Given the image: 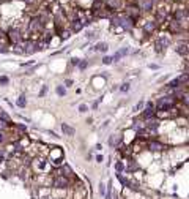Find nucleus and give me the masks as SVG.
<instances>
[{"label":"nucleus","mask_w":189,"mask_h":199,"mask_svg":"<svg viewBox=\"0 0 189 199\" xmlns=\"http://www.w3.org/2000/svg\"><path fill=\"white\" fill-rule=\"evenodd\" d=\"M82 27H84L82 21L80 19H74L73 24H71V32H79V30H82Z\"/></svg>","instance_id":"13"},{"label":"nucleus","mask_w":189,"mask_h":199,"mask_svg":"<svg viewBox=\"0 0 189 199\" xmlns=\"http://www.w3.org/2000/svg\"><path fill=\"white\" fill-rule=\"evenodd\" d=\"M2 111H3V109H2V108H0V112H2Z\"/></svg>","instance_id":"42"},{"label":"nucleus","mask_w":189,"mask_h":199,"mask_svg":"<svg viewBox=\"0 0 189 199\" xmlns=\"http://www.w3.org/2000/svg\"><path fill=\"white\" fill-rule=\"evenodd\" d=\"M183 101H184V104L189 106V95H184V96H183Z\"/></svg>","instance_id":"38"},{"label":"nucleus","mask_w":189,"mask_h":199,"mask_svg":"<svg viewBox=\"0 0 189 199\" xmlns=\"http://www.w3.org/2000/svg\"><path fill=\"white\" fill-rule=\"evenodd\" d=\"M107 43H98L95 46V51H99V52H106V51H107Z\"/></svg>","instance_id":"18"},{"label":"nucleus","mask_w":189,"mask_h":199,"mask_svg":"<svg viewBox=\"0 0 189 199\" xmlns=\"http://www.w3.org/2000/svg\"><path fill=\"white\" fill-rule=\"evenodd\" d=\"M137 169H139V164H137V163H134V161H129V164H128V171H137Z\"/></svg>","instance_id":"23"},{"label":"nucleus","mask_w":189,"mask_h":199,"mask_svg":"<svg viewBox=\"0 0 189 199\" xmlns=\"http://www.w3.org/2000/svg\"><path fill=\"white\" fill-rule=\"evenodd\" d=\"M99 193H101V194H106V188H104L103 183H99Z\"/></svg>","instance_id":"35"},{"label":"nucleus","mask_w":189,"mask_h":199,"mask_svg":"<svg viewBox=\"0 0 189 199\" xmlns=\"http://www.w3.org/2000/svg\"><path fill=\"white\" fill-rule=\"evenodd\" d=\"M46 90H47V87H43V90H41V96H43L46 93Z\"/></svg>","instance_id":"39"},{"label":"nucleus","mask_w":189,"mask_h":199,"mask_svg":"<svg viewBox=\"0 0 189 199\" xmlns=\"http://www.w3.org/2000/svg\"><path fill=\"white\" fill-rule=\"evenodd\" d=\"M117 179L120 180V182H121V185H123V187H128V185H129V180H128V179H124L123 175H121V174H118V172H117Z\"/></svg>","instance_id":"21"},{"label":"nucleus","mask_w":189,"mask_h":199,"mask_svg":"<svg viewBox=\"0 0 189 199\" xmlns=\"http://www.w3.org/2000/svg\"><path fill=\"white\" fill-rule=\"evenodd\" d=\"M8 40L11 41L13 44H19V43H22V33H21V30L19 29H10V32H8Z\"/></svg>","instance_id":"6"},{"label":"nucleus","mask_w":189,"mask_h":199,"mask_svg":"<svg viewBox=\"0 0 189 199\" xmlns=\"http://www.w3.org/2000/svg\"><path fill=\"white\" fill-rule=\"evenodd\" d=\"M175 103V98L173 96H162V98L158 100V103H156V108L159 111H164V109H170Z\"/></svg>","instance_id":"3"},{"label":"nucleus","mask_w":189,"mask_h":199,"mask_svg":"<svg viewBox=\"0 0 189 199\" xmlns=\"http://www.w3.org/2000/svg\"><path fill=\"white\" fill-rule=\"evenodd\" d=\"M29 29L32 33H43L44 32V22H41V19L38 17H35V19H32V22L29 24Z\"/></svg>","instance_id":"4"},{"label":"nucleus","mask_w":189,"mask_h":199,"mask_svg":"<svg viewBox=\"0 0 189 199\" xmlns=\"http://www.w3.org/2000/svg\"><path fill=\"white\" fill-rule=\"evenodd\" d=\"M25 104H27L25 95H21V96H19V100H17V106H19V108H25Z\"/></svg>","instance_id":"22"},{"label":"nucleus","mask_w":189,"mask_h":199,"mask_svg":"<svg viewBox=\"0 0 189 199\" xmlns=\"http://www.w3.org/2000/svg\"><path fill=\"white\" fill-rule=\"evenodd\" d=\"M177 52H178L180 55H186V54L189 52V49H188L186 44H178V46H177Z\"/></svg>","instance_id":"15"},{"label":"nucleus","mask_w":189,"mask_h":199,"mask_svg":"<svg viewBox=\"0 0 189 199\" xmlns=\"http://www.w3.org/2000/svg\"><path fill=\"white\" fill-rule=\"evenodd\" d=\"M60 36H62V40H68V38L71 36V30H65V32H62V35H60Z\"/></svg>","instance_id":"24"},{"label":"nucleus","mask_w":189,"mask_h":199,"mask_svg":"<svg viewBox=\"0 0 189 199\" xmlns=\"http://www.w3.org/2000/svg\"><path fill=\"white\" fill-rule=\"evenodd\" d=\"M118 141H120V136L118 135H112V136H110V139H109V144L110 145H117Z\"/></svg>","instance_id":"19"},{"label":"nucleus","mask_w":189,"mask_h":199,"mask_svg":"<svg viewBox=\"0 0 189 199\" xmlns=\"http://www.w3.org/2000/svg\"><path fill=\"white\" fill-rule=\"evenodd\" d=\"M60 171H62V174L65 175V177H68V179L74 177V172H73V169H71L68 164H65V163H63L62 166H60Z\"/></svg>","instance_id":"9"},{"label":"nucleus","mask_w":189,"mask_h":199,"mask_svg":"<svg viewBox=\"0 0 189 199\" xmlns=\"http://www.w3.org/2000/svg\"><path fill=\"white\" fill-rule=\"evenodd\" d=\"M87 109H88V108H87V104H80L79 106V112H87Z\"/></svg>","instance_id":"30"},{"label":"nucleus","mask_w":189,"mask_h":199,"mask_svg":"<svg viewBox=\"0 0 189 199\" xmlns=\"http://www.w3.org/2000/svg\"><path fill=\"white\" fill-rule=\"evenodd\" d=\"M169 43H170V40L167 38V36H161V38H158V41H156V51H164L165 48L169 46Z\"/></svg>","instance_id":"7"},{"label":"nucleus","mask_w":189,"mask_h":199,"mask_svg":"<svg viewBox=\"0 0 189 199\" xmlns=\"http://www.w3.org/2000/svg\"><path fill=\"white\" fill-rule=\"evenodd\" d=\"M115 169H117V172L118 174H121L124 169H126V164L123 163V161H117V163H115Z\"/></svg>","instance_id":"17"},{"label":"nucleus","mask_w":189,"mask_h":199,"mask_svg":"<svg viewBox=\"0 0 189 199\" xmlns=\"http://www.w3.org/2000/svg\"><path fill=\"white\" fill-rule=\"evenodd\" d=\"M6 141V136H5V133L3 131H0V144H3V142Z\"/></svg>","instance_id":"29"},{"label":"nucleus","mask_w":189,"mask_h":199,"mask_svg":"<svg viewBox=\"0 0 189 199\" xmlns=\"http://www.w3.org/2000/svg\"><path fill=\"white\" fill-rule=\"evenodd\" d=\"M129 90V84H123V87H121V92H128Z\"/></svg>","instance_id":"36"},{"label":"nucleus","mask_w":189,"mask_h":199,"mask_svg":"<svg viewBox=\"0 0 189 199\" xmlns=\"http://www.w3.org/2000/svg\"><path fill=\"white\" fill-rule=\"evenodd\" d=\"M62 131H63V135H65V136H73L76 133V130L73 127H70L68 123H62Z\"/></svg>","instance_id":"12"},{"label":"nucleus","mask_w":189,"mask_h":199,"mask_svg":"<svg viewBox=\"0 0 189 199\" xmlns=\"http://www.w3.org/2000/svg\"><path fill=\"white\" fill-rule=\"evenodd\" d=\"M184 16H186V13H184V11H178V13H177V17H178V19H181V17H184Z\"/></svg>","instance_id":"34"},{"label":"nucleus","mask_w":189,"mask_h":199,"mask_svg":"<svg viewBox=\"0 0 189 199\" xmlns=\"http://www.w3.org/2000/svg\"><path fill=\"white\" fill-rule=\"evenodd\" d=\"M96 161H98V163H101V161H103V156H101V155L96 156Z\"/></svg>","instance_id":"40"},{"label":"nucleus","mask_w":189,"mask_h":199,"mask_svg":"<svg viewBox=\"0 0 189 199\" xmlns=\"http://www.w3.org/2000/svg\"><path fill=\"white\" fill-rule=\"evenodd\" d=\"M148 149L151 152H161V150L164 149V145L161 144V142H158V141H151L150 144H148Z\"/></svg>","instance_id":"11"},{"label":"nucleus","mask_w":189,"mask_h":199,"mask_svg":"<svg viewBox=\"0 0 189 199\" xmlns=\"http://www.w3.org/2000/svg\"><path fill=\"white\" fill-rule=\"evenodd\" d=\"M79 68H80V70H85V68H87V62H80L79 63Z\"/></svg>","instance_id":"37"},{"label":"nucleus","mask_w":189,"mask_h":199,"mask_svg":"<svg viewBox=\"0 0 189 199\" xmlns=\"http://www.w3.org/2000/svg\"><path fill=\"white\" fill-rule=\"evenodd\" d=\"M70 187H71V179L65 177L63 174L54 175L52 177V188H55V190H68Z\"/></svg>","instance_id":"1"},{"label":"nucleus","mask_w":189,"mask_h":199,"mask_svg":"<svg viewBox=\"0 0 189 199\" xmlns=\"http://www.w3.org/2000/svg\"><path fill=\"white\" fill-rule=\"evenodd\" d=\"M120 3H121L120 0H110L109 5H112V7H120Z\"/></svg>","instance_id":"28"},{"label":"nucleus","mask_w":189,"mask_h":199,"mask_svg":"<svg viewBox=\"0 0 189 199\" xmlns=\"http://www.w3.org/2000/svg\"><path fill=\"white\" fill-rule=\"evenodd\" d=\"M103 63H106V65L112 63V57H104V59H103Z\"/></svg>","instance_id":"32"},{"label":"nucleus","mask_w":189,"mask_h":199,"mask_svg":"<svg viewBox=\"0 0 189 199\" xmlns=\"http://www.w3.org/2000/svg\"><path fill=\"white\" fill-rule=\"evenodd\" d=\"M186 81H188V76H184V75L183 76H178V77H175V79H172V81L169 82V87H173V89H175V87L184 84Z\"/></svg>","instance_id":"8"},{"label":"nucleus","mask_w":189,"mask_h":199,"mask_svg":"<svg viewBox=\"0 0 189 199\" xmlns=\"http://www.w3.org/2000/svg\"><path fill=\"white\" fill-rule=\"evenodd\" d=\"M0 84H2V85H6V84H8V77H5V76L0 77Z\"/></svg>","instance_id":"31"},{"label":"nucleus","mask_w":189,"mask_h":199,"mask_svg":"<svg viewBox=\"0 0 189 199\" xmlns=\"http://www.w3.org/2000/svg\"><path fill=\"white\" fill-rule=\"evenodd\" d=\"M65 93H66V90L63 89L62 85H58V87H57V95H58V96H63Z\"/></svg>","instance_id":"25"},{"label":"nucleus","mask_w":189,"mask_h":199,"mask_svg":"<svg viewBox=\"0 0 189 199\" xmlns=\"http://www.w3.org/2000/svg\"><path fill=\"white\" fill-rule=\"evenodd\" d=\"M24 54H33L38 51V40H25L24 43Z\"/></svg>","instance_id":"5"},{"label":"nucleus","mask_w":189,"mask_h":199,"mask_svg":"<svg viewBox=\"0 0 189 199\" xmlns=\"http://www.w3.org/2000/svg\"><path fill=\"white\" fill-rule=\"evenodd\" d=\"M6 40H8V36H6L5 33H3V32H0V43H2V44H3V43H5V41H6Z\"/></svg>","instance_id":"27"},{"label":"nucleus","mask_w":189,"mask_h":199,"mask_svg":"<svg viewBox=\"0 0 189 199\" xmlns=\"http://www.w3.org/2000/svg\"><path fill=\"white\" fill-rule=\"evenodd\" d=\"M140 7H142V10L150 11L151 8H153V0H142V2H140Z\"/></svg>","instance_id":"14"},{"label":"nucleus","mask_w":189,"mask_h":199,"mask_svg":"<svg viewBox=\"0 0 189 199\" xmlns=\"http://www.w3.org/2000/svg\"><path fill=\"white\" fill-rule=\"evenodd\" d=\"M142 106H144V101L137 103V104H136V108H134V111H140V109H142Z\"/></svg>","instance_id":"33"},{"label":"nucleus","mask_w":189,"mask_h":199,"mask_svg":"<svg viewBox=\"0 0 189 199\" xmlns=\"http://www.w3.org/2000/svg\"><path fill=\"white\" fill-rule=\"evenodd\" d=\"M153 115H155V106L151 103H148V104H147V108H145V111H144V117L150 120Z\"/></svg>","instance_id":"10"},{"label":"nucleus","mask_w":189,"mask_h":199,"mask_svg":"<svg viewBox=\"0 0 189 199\" xmlns=\"http://www.w3.org/2000/svg\"><path fill=\"white\" fill-rule=\"evenodd\" d=\"M158 125H159V122H158V120H148V122H147V125H145V127L147 128H148V130H156V128H158Z\"/></svg>","instance_id":"16"},{"label":"nucleus","mask_w":189,"mask_h":199,"mask_svg":"<svg viewBox=\"0 0 189 199\" xmlns=\"http://www.w3.org/2000/svg\"><path fill=\"white\" fill-rule=\"evenodd\" d=\"M144 30H145V32H153V30H155V22L148 21V22L144 25Z\"/></svg>","instance_id":"20"},{"label":"nucleus","mask_w":189,"mask_h":199,"mask_svg":"<svg viewBox=\"0 0 189 199\" xmlns=\"http://www.w3.org/2000/svg\"><path fill=\"white\" fill-rule=\"evenodd\" d=\"M188 82H189V77H188Z\"/></svg>","instance_id":"43"},{"label":"nucleus","mask_w":189,"mask_h":199,"mask_svg":"<svg viewBox=\"0 0 189 199\" xmlns=\"http://www.w3.org/2000/svg\"><path fill=\"white\" fill-rule=\"evenodd\" d=\"M6 127H8V122H6V120H3V119H0V131H3Z\"/></svg>","instance_id":"26"},{"label":"nucleus","mask_w":189,"mask_h":199,"mask_svg":"<svg viewBox=\"0 0 189 199\" xmlns=\"http://www.w3.org/2000/svg\"><path fill=\"white\" fill-rule=\"evenodd\" d=\"M0 52H8V49L6 48H0Z\"/></svg>","instance_id":"41"},{"label":"nucleus","mask_w":189,"mask_h":199,"mask_svg":"<svg viewBox=\"0 0 189 199\" xmlns=\"http://www.w3.org/2000/svg\"><path fill=\"white\" fill-rule=\"evenodd\" d=\"M32 166H33V169L36 171V172H47L49 166H50V161L44 160V158H35Z\"/></svg>","instance_id":"2"}]
</instances>
